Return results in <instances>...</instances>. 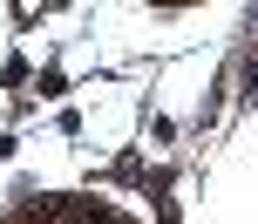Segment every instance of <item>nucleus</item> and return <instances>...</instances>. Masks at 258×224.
Instances as JSON below:
<instances>
[{
	"label": "nucleus",
	"instance_id": "obj_1",
	"mask_svg": "<svg viewBox=\"0 0 258 224\" xmlns=\"http://www.w3.org/2000/svg\"><path fill=\"white\" fill-rule=\"evenodd\" d=\"M245 82H251V95H258V48H251V61H245Z\"/></svg>",
	"mask_w": 258,
	"mask_h": 224
}]
</instances>
